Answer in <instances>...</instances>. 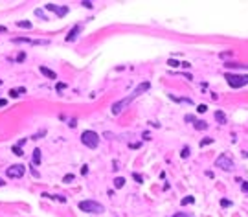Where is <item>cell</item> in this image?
Wrapping results in <instances>:
<instances>
[{
	"mask_svg": "<svg viewBox=\"0 0 248 217\" xmlns=\"http://www.w3.org/2000/svg\"><path fill=\"white\" fill-rule=\"evenodd\" d=\"M24 92H26V88H24V87H20V88H17V90H15V88H11L8 94H9V97H18L20 94H24Z\"/></svg>",
	"mask_w": 248,
	"mask_h": 217,
	"instance_id": "9",
	"label": "cell"
},
{
	"mask_svg": "<svg viewBox=\"0 0 248 217\" xmlns=\"http://www.w3.org/2000/svg\"><path fill=\"white\" fill-rule=\"evenodd\" d=\"M186 122H195V118H193V116H189V114H188V116H186Z\"/></svg>",
	"mask_w": 248,
	"mask_h": 217,
	"instance_id": "39",
	"label": "cell"
},
{
	"mask_svg": "<svg viewBox=\"0 0 248 217\" xmlns=\"http://www.w3.org/2000/svg\"><path fill=\"white\" fill-rule=\"evenodd\" d=\"M81 6H85V8H88V9L94 8V4H92V2H86V0H85V2H81Z\"/></svg>",
	"mask_w": 248,
	"mask_h": 217,
	"instance_id": "29",
	"label": "cell"
},
{
	"mask_svg": "<svg viewBox=\"0 0 248 217\" xmlns=\"http://www.w3.org/2000/svg\"><path fill=\"white\" fill-rule=\"evenodd\" d=\"M195 129H198V131L208 129V123H206V122H202V120H195Z\"/></svg>",
	"mask_w": 248,
	"mask_h": 217,
	"instance_id": "12",
	"label": "cell"
},
{
	"mask_svg": "<svg viewBox=\"0 0 248 217\" xmlns=\"http://www.w3.org/2000/svg\"><path fill=\"white\" fill-rule=\"evenodd\" d=\"M0 31H6V28H4V26H0Z\"/></svg>",
	"mask_w": 248,
	"mask_h": 217,
	"instance_id": "40",
	"label": "cell"
},
{
	"mask_svg": "<svg viewBox=\"0 0 248 217\" xmlns=\"http://www.w3.org/2000/svg\"><path fill=\"white\" fill-rule=\"evenodd\" d=\"M8 105V100H4V97H0V107H6Z\"/></svg>",
	"mask_w": 248,
	"mask_h": 217,
	"instance_id": "34",
	"label": "cell"
},
{
	"mask_svg": "<svg viewBox=\"0 0 248 217\" xmlns=\"http://www.w3.org/2000/svg\"><path fill=\"white\" fill-rule=\"evenodd\" d=\"M63 88H66V85H64V83H59V85H57V90H63Z\"/></svg>",
	"mask_w": 248,
	"mask_h": 217,
	"instance_id": "38",
	"label": "cell"
},
{
	"mask_svg": "<svg viewBox=\"0 0 248 217\" xmlns=\"http://www.w3.org/2000/svg\"><path fill=\"white\" fill-rule=\"evenodd\" d=\"M215 120L219 123H226V114L222 112V110H217V112H215Z\"/></svg>",
	"mask_w": 248,
	"mask_h": 217,
	"instance_id": "10",
	"label": "cell"
},
{
	"mask_svg": "<svg viewBox=\"0 0 248 217\" xmlns=\"http://www.w3.org/2000/svg\"><path fill=\"white\" fill-rule=\"evenodd\" d=\"M55 199H57L59 202H66V197H63V195H57V197H55Z\"/></svg>",
	"mask_w": 248,
	"mask_h": 217,
	"instance_id": "33",
	"label": "cell"
},
{
	"mask_svg": "<svg viewBox=\"0 0 248 217\" xmlns=\"http://www.w3.org/2000/svg\"><path fill=\"white\" fill-rule=\"evenodd\" d=\"M81 142L85 144L88 149H96L99 145V134L96 131H85L81 134Z\"/></svg>",
	"mask_w": 248,
	"mask_h": 217,
	"instance_id": "2",
	"label": "cell"
},
{
	"mask_svg": "<svg viewBox=\"0 0 248 217\" xmlns=\"http://www.w3.org/2000/svg\"><path fill=\"white\" fill-rule=\"evenodd\" d=\"M215 166L220 167V169H224V171H232L233 169V160L230 157H226V155H220L217 160H215Z\"/></svg>",
	"mask_w": 248,
	"mask_h": 217,
	"instance_id": "6",
	"label": "cell"
},
{
	"mask_svg": "<svg viewBox=\"0 0 248 217\" xmlns=\"http://www.w3.org/2000/svg\"><path fill=\"white\" fill-rule=\"evenodd\" d=\"M66 13H68V6H63V8L57 9V17H64Z\"/></svg>",
	"mask_w": 248,
	"mask_h": 217,
	"instance_id": "18",
	"label": "cell"
},
{
	"mask_svg": "<svg viewBox=\"0 0 248 217\" xmlns=\"http://www.w3.org/2000/svg\"><path fill=\"white\" fill-rule=\"evenodd\" d=\"M26 173V167L22 164H15V166H9L8 169H6V175H8L9 179H20L22 175Z\"/></svg>",
	"mask_w": 248,
	"mask_h": 217,
	"instance_id": "5",
	"label": "cell"
},
{
	"mask_svg": "<svg viewBox=\"0 0 248 217\" xmlns=\"http://www.w3.org/2000/svg\"><path fill=\"white\" fill-rule=\"evenodd\" d=\"M35 15H37V17H40L43 20H48V17L44 15V11H43V9H35Z\"/></svg>",
	"mask_w": 248,
	"mask_h": 217,
	"instance_id": "21",
	"label": "cell"
},
{
	"mask_svg": "<svg viewBox=\"0 0 248 217\" xmlns=\"http://www.w3.org/2000/svg\"><path fill=\"white\" fill-rule=\"evenodd\" d=\"M46 9H48V11H57L59 6H55V4H46Z\"/></svg>",
	"mask_w": 248,
	"mask_h": 217,
	"instance_id": "23",
	"label": "cell"
},
{
	"mask_svg": "<svg viewBox=\"0 0 248 217\" xmlns=\"http://www.w3.org/2000/svg\"><path fill=\"white\" fill-rule=\"evenodd\" d=\"M244 157H248V153H244Z\"/></svg>",
	"mask_w": 248,
	"mask_h": 217,
	"instance_id": "42",
	"label": "cell"
},
{
	"mask_svg": "<svg viewBox=\"0 0 248 217\" xmlns=\"http://www.w3.org/2000/svg\"><path fill=\"white\" fill-rule=\"evenodd\" d=\"M13 43H28V44H33V41L28 39V37H17V39H13Z\"/></svg>",
	"mask_w": 248,
	"mask_h": 217,
	"instance_id": "14",
	"label": "cell"
},
{
	"mask_svg": "<svg viewBox=\"0 0 248 217\" xmlns=\"http://www.w3.org/2000/svg\"><path fill=\"white\" fill-rule=\"evenodd\" d=\"M220 206H222V208H228V206H232V201L222 199V201H220Z\"/></svg>",
	"mask_w": 248,
	"mask_h": 217,
	"instance_id": "24",
	"label": "cell"
},
{
	"mask_svg": "<svg viewBox=\"0 0 248 217\" xmlns=\"http://www.w3.org/2000/svg\"><path fill=\"white\" fill-rule=\"evenodd\" d=\"M74 179H75V175H74V173H68V175H64V179H63V182H66V184H70V182H74Z\"/></svg>",
	"mask_w": 248,
	"mask_h": 217,
	"instance_id": "17",
	"label": "cell"
},
{
	"mask_svg": "<svg viewBox=\"0 0 248 217\" xmlns=\"http://www.w3.org/2000/svg\"><path fill=\"white\" fill-rule=\"evenodd\" d=\"M4 184H6V182H4V180H2V179H0V186H4Z\"/></svg>",
	"mask_w": 248,
	"mask_h": 217,
	"instance_id": "41",
	"label": "cell"
},
{
	"mask_svg": "<svg viewBox=\"0 0 248 217\" xmlns=\"http://www.w3.org/2000/svg\"><path fill=\"white\" fill-rule=\"evenodd\" d=\"M24 59H26V53H24V52H20V53L17 55V61H18V63H22Z\"/></svg>",
	"mask_w": 248,
	"mask_h": 217,
	"instance_id": "26",
	"label": "cell"
},
{
	"mask_svg": "<svg viewBox=\"0 0 248 217\" xmlns=\"http://www.w3.org/2000/svg\"><path fill=\"white\" fill-rule=\"evenodd\" d=\"M11 151L15 153L17 157H22V155H24V153H22V149H20V145H13V147H11Z\"/></svg>",
	"mask_w": 248,
	"mask_h": 217,
	"instance_id": "19",
	"label": "cell"
},
{
	"mask_svg": "<svg viewBox=\"0 0 248 217\" xmlns=\"http://www.w3.org/2000/svg\"><path fill=\"white\" fill-rule=\"evenodd\" d=\"M149 87H151V83L149 81H143V83H140L134 90H133V94H129L127 97H123V100H120V101H116L114 105H112V114H121L123 112V109L127 107V105L130 103V101H134L140 94H143L145 90H149Z\"/></svg>",
	"mask_w": 248,
	"mask_h": 217,
	"instance_id": "1",
	"label": "cell"
},
{
	"mask_svg": "<svg viewBox=\"0 0 248 217\" xmlns=\"http://www.w3.org/2000/svg\"><path fill=\"white\" fill-rule=\"evenodd\" d=\"M180 66H182V68H189L191 65H189V63H188V61H184V63H180Z\"/></svg>",
	"mask_w": 248,
	"mask_h": 217,
	"instance_id": "35",
	"label": "cell"
},
{
	"mask_svg": "<svg viewBox=\"0 0 248 217\" xmlns=\"http://www.w3.org/2000/svg\"><path fill=\"white\" fill-rule=\"evenodd\" d=\"M0 85H2V79H0Z\"/></svg>",
	"mask_w": 248,
	"mask_h": 217,
	"instance_id": "43",
	"label": "cell"
},
{
	"mask_svg": "<svg viewBox=\"0 0 248 217\" xmlns=\"http://www.w3.org/2000/svg\"><path fill=\"white\" fill-rule=\"evenodd\" d=\"M68 125H70V127H75V125H77V122H75V120H74V118H72V120H70V122H68Z\"/></svg>",
	"mask_w": 248,
	"mask_h": 217,
	"instance_id": "36",
	"label": "cell"
},
{
	"mask_svg": "<svg viewBox=\"0 0 248 217\" xmlns=\"http://www.w3.org/2000/svg\"><path fill=\"white\" fill-rule=\"evenodd\" d=\"M39 70H40V74H43V75H46V78H48V79H57V74H55V72H53V70H50V68H46V66H40Z\"/></svg>",
	"mask_w": 248,
	"mask_h": 217,
	"instance_id": "8",
	"label": "cell"
},
{
	"mask_svg": "<svg viewBox=\"0 0 248 217\" xmlns=\"http://www.w3.org/2000/svg\"><path fill=\"white\" fill-rule=\"evenodd\" d=\"M133 177H134V180H136V182H143V179H142V175H138V173H134V175H133Z\"/></svg>",
	"mask_w": 248,
	"mask_h": 217,
	"instance_id": "31",
	"label": "cell"
},
{
	"mask_svg": "<svg viewBox=\"0 0 248 217\" xmlns=\"http://www.w3.org/2000/svg\"><path fill=\"white\" fill-rule=\"evenodd\" d=\"M173 217H191V215H189V213H184V212H176Z\"/></svg>",
	"mask_w": 248,
	"mask_h": 217,
	"instance_id": "30",
	"label": "cell"
},
{
	"mask_svg": "<svg viewBox=\"0 0 248 217\" xmlns=\"http://www.w3.org/2000/svg\"><path fill=\"white\" fill-rule=\"evenodd\" d=\"M167 65H169V66H173V68H176V66H180V63L175 61V59H169V61H167Z\"/></svg>",
	"mask_w": 248,
	"mask_h": 217,
	"instance_id": "25",
	"label": "cell"
},
{
	"mask_svg": "<svg viewBox=\"0 0 248 217\" xmlns=\"http://www.w3.org/2000/svg\"><path fill=\"white\" fill-rule=\"evenodd\" d=\"M241 190H243L244 193H248V182H244V180H243V182H241Z\"/></svg>",
	"mask_w": 248,
	"mask_h": 217,
	"instance_id": "27",
	"label": "cell"
},
{
	"mask_svg": "<svg viewBox=\"0 0 248 217\" xmlns=\"http://www.w3.org/2000/svg\"><path fill=\"white\" fill-rule=\"evenodd\" d=\"M33 164H35V166L40 164V149H39V147L33 149Z\"/></svg>",
	"mask_w": 248,
	"mask_h": 217,
	"instance_id": "11",
	"label": "cell"
},
{
	"mask_svg": "<svg viewBox=\"0 0 248 217\" xmlns=\"http://www.w3.org/2000/svg\"><path fill=\"white\" fill-rule=\"evenodd\" d=\"M44 134H46V131H40V132H37V134L33 136V140H39L40 136H44Z\"/></svg>",
	"mask_w": 248,
	"mask_h": 217,
	"instance_id": "32",
	"label": "cell"
},
{
	"mask_svg": "<svg viewBox=\"0 0 248 217\" xmlns=\"http://www.w3.org/2000/svg\"><path fill=\"white\" fill-rule=\"evenodd\" d=\"M180 157H182V158H188V157H189V147H184V149L180 151Z\"/></svg>",
	"mask_w": 248,
	"mask_h": 217,
	"instance_id": "22",
	"label": "cell"
},
{
	"mask_svg": "<svg viewBox=\"0 0 248 217\" xmlns=\"http://www.w3.org/2000/svg\"><path fill=\"white\" fill-rule=\"evenodd\" d=\"M81 173H83V175H86V173H88V167H86V166H83V167H81Z\"/></svg>",
	"mask_w": 248,
	"mask_h": 217,
	"instance_id": "37",
	"label": "cell"
},
{
	"mask_svg": "<svg viewBox=\"0 0 248 217\" xmlns=\"http://www.w3.org/2000/svg\"><path fill=\"white\" fill-rule=\"evenodd\" d=\"M210 144H213V138H202V140H201V147H204V145H210Z\"/></svg>",
	"mask_w": 248,
	"mask_h": 217,
	"instance_id": "20",
	"label": "cell"
},
{
	"mask_svg": "<svg viewBox=\"0 0 248 217\" xmlns=\"http://www.w3.org/2000/svg\"><path fill=\"white\" fill-rule=\"evenodd\" d=\"M197 110H198V112H206V110H208V107L202 103V105H198V107H197Z\"/></svg>",
	"mask_w": 248,
	"mask_h": 217,
	"instance_id": "28",
	"label": "cell"
},
{
	"mask_svg": "<svg viewBox=\"0 0 248 217\" xmlns=\"http://www.w3.org/2000/svg\"><path fill=\"white\" fill-rule=\"evenodd\" d=\"M224 79L228 81V85H230L232 88H241V87L248 85V75H239V74H226V75H224Z\"/></svg>",
	"mask_w": 248,
	"mask_h": 217,
	"instance_id": "4",
	"label": "cell"
},
{
	"mask_svg": "<svg viewBox=\"0 0 248 217\" xmlns=\"http://www.w3.org/2000/svg\"><path fill=\"white\" fill-rule=\"evenodd\" d=\"M79 210L81 212H86V213H103L105 212L103 204H99V202H96V201H81L79 202Z\"/></svg>",
	"mask_w": 248,
	"mask_h": 217,
	"instance_id": "3",
	"label": "cell"
},
{
	"mask_svg": "<svg viewBox=\"0 0 248 217\" xmlns=\"http://www.w3.org/2000/svg\"><path fill=\"white\" fill-rule=\"evenodd\" d=\"M114 186H116V190H120V188H123V186H125V179H123V177H118V179L114 180Z\"/></svg>",
	"mask_w": 248,
	"mask_h": 217,
	"instance_id": "13",
	"label": "cell"
},
{
	"mask_svg": "<svg viewBox=\"0 0 248 217\" xmlns=\"http://www.w3.org/2000/svg\"><path fill=\"white\" fill-rule=\"evenodd\" d=\"M17 26H18V28H28V30H30V28H31V22H30V20H18Z\"/></svg>",
	"mask_w": 248,
	"mask_h": 217,
	"instance_id": "15",
	"label": "cell"
},
{
	"mask_svg": "<svg viewBox=\"0 0 248 217\" xmlns=\"http://www.w3.org/2000/svg\"><path fill=\"white\" fill-rule=\"evenodd\" d=\"M81 30H83V26H81V24H75L72 30H70V33L66 35V43H72V41L77 39V33H79Z\"/></svg>",
	"mask_w": 248,
	"mask_h": 217,
	"instance_id": "7",
	"label": "cell"
},
{
	"mask_svg": "<svg viewBox=\"0 0 248 217\" xmlns=\"http://www.w3.org/2000/svg\"><path fill=\"white\" fill-rule=\"evenodd\" d=\"M182 206H186V204H191V202H195V197H191V195H188V197H184L182 201Z\"/></svg>",
	"mask_w": 248,
	"mask_h": 217,
	"instance_id": "16",
	"label": "cell"
}]
</instances>
